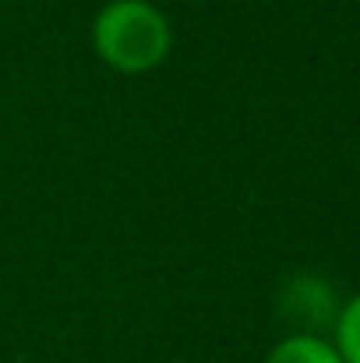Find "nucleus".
I'll use <instances>...</instances> for the list:
<instances>
[{
  "mask_svg": "<svg viewBox=\"0 0 360 363\" xmlns=\"http://www.w3.org/2000/svg\"><path fill=\"white\" fill-rule=\"evenodd\" d=\"M92 46L120 74L156 71L173 46L166 14L148 0H110L92 21Z\"/></svg>",
  "mask_w": 360,
  "mask_h": 363,
  "instance_id": "1",
  "label": "nucleus"
},
{
  "mask_svg": "<svg viewBox=\"0 0 360 363\" xmlns=\"http://www.w3.org/2000/svg\"><path fill=\"white\" fill-rule=\"evenodd\" d=\"M290 314L304 325V332H311V335H318L315 328L318 325H325V321H332L336 325V307H332V296H329V289H325V282H318V279H297L293 286H290Z\"/></svg>",
  "mask_w": 360,
  "mask_h": 363,
  "instance_id": "2",
  "label": "nucleus"
},
{
  "mask_svg": "<svg viewBox=\"0 0 360 363\" xmlns=\"http://www.w3.org/2000/svg\"><path fill=\"white\" fill-rule=\"evenodd\" d=\"M265 363H343V357L329 339L311 335V332H293L272 346Z\"/></svg>",
  "mask_w": 360,
  "mask_h": 363,
  "instance_id": "3",
  "label": "nucleus"
},
{
  "mask_svg": "<svg viewBox=\"0 0 360 363\" xmlns=\"http://www.w3.org/2000/svg\"><path fill=\"white\" fill-rule=\"evenodd\" d=\"M332 328H336L332 346L339 350L343 363H360V293L347 303V307H339Z\"/></svg>",
  "mask_w": 360,
  "mask_h": 363,
  "instance_id": "4",
  "label": "nucleus"
}]
</instances>
